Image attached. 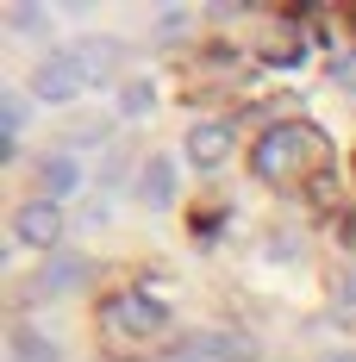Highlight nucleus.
<instances>
[{
    "label": "nucleus",
    "mask_w": 356,
    "mask_h": 362,
    "mask_svg": "<svg viewBox=\"0 0 356 362\" xmlns=\"http://www.w3.org/2000/svg\"><path fill=\"white\" fill-rule=\"evenodd\" d=\"M250 169H256V181H269V187L306 181V175L325 169V138L306 125V119H282V125H269V132L256 138Z\"/></svg>",
    "instance_id": "f257e3e1"
},
{
    "label": "nucleus",
    "mask_w": 356,
    "mask_h": 362,
    "mask_svg": "<svg viewBox=\"0 0 356 362\" xmlns=\"http://www.w3.org/2000/svg\"><path fill=\"white\" fill-rule=\"evenodd\" d=\"M169 325V306L156 293H113L107 300V331H125V337H144V331Z\"/></svg>",
    "instance_id": "f03ea898"
},
{
    "label": "nucleus",
    "mask_w": 356,
    "mask_h": 362,
    "mask_svg": "<svg viewBox=\"0 0 356 362\" xmlns=\"http://www.w3.org/2000/svg\"><path fill=\"white\" fill-rule=\"evenodd\" d=\"M32 94H38V100H50V107H69L75 94H88V75L75 69L69 50H57V57H44V63L32 69Z\"/></svg>",
    "instance_id": "7ed1b4c3"
},
{
    "label": "nucleus",
    "mask_w": 356,
    "mask_h": 362,
    "mask_svg": "<svg viewBox=\"0 0 356 362\" xmlns=\"http://www.w3.org/2000/svg\"><path fill=\"white\" fill-rule=\"evenodd\" d=\"M13 238H19L25 250H57V238H63V206H57V200H25V206L13 213Z\"/></svg>",
    "instance_id": "20e7f679"
},
{
    "label": "nucleus",
    "mask_w": 356,
    "mask_h": 362,
    "mask_svg": "<svg viewBox=\"0 0 356 362\" xmlns=\"http://www.w3.org/2000/svg\"><path fill=\"white\" fill-rule=\"evenodd\" d=\"M88 281H94V269H88L75 250H50L44 269H38V293H57V300H63V293H81Z\"/></svg>",
    "instance_id": "39448f33"
},
{
    "label": "nucleus",
    "mask_w": 356,
    "mask_h": 362,
    "mask_svg": "<svg viewBox=\"0 0 356 362\" xmlns=\"http://www.w3.org/2000/svg\"><path fill=\"white\" fill-rule=\"evenodd\" d=\"M181 356L188 362H256V344H250L244 331H200Z\"/></svg>",
    "instance_id": "423d86ee"
},
{
    "label": "nucleus",
    "mask_w": 356,
    "mask_h": 362,
    "mask_svg": "<svg viewBox=\"0 0 356 362\" xmlns=\"http://www.w3.org/2000/svg\"><path fill=\"white\" fill-rule=\"evenodd\" d=\"M69 57H75V69L88 75V88H101V81L119 69L125 44H119V37H88V44H69Z\"/></svg>",
    "instance_id": "0eeeda50"
},
{
    "label": "nucleus",
    "mask_w": 356,
    "mask_h": 362,
    "mask_svg": "<svg viewBox=\"0 0 356 362\" xmlns=\"http://www.w3.org/2000/svg\"><path fill=\"white\" fill-rule=\"evenodd\" d=\"M231 138H238V132H231L225 119L194 125V132H188V156H194V169H219V163L231 156Z\"/></svg>",
    "instance_id": "6e6552de"
},
{
    "label": "nucleus",
    "mask_w": 356,
    "mask_h": 362,
    "mask_svg": "<svg viewBox=\"0 0 356 362\" xmlns=\"http://www.w3.org/2000/svg\"><path fill=\"white\" fill-rule=\"evenodd\" d=\"M138 200L144 206H169L176 200V163L156 150V156H144V169H138Z\"/></svg>",
    "instance_id": "1a4fd4ad"
},
{
    "label": "nucleus",
    "mask_w": 356,
    "mask_h": 362,
    "mask_svg": "<svg viewBox=\"0 0 356 362\" xmlns=\"http://www.w3.org/2000/svg\"><path fill=\"white\" fill-rule=\"evenodd\" d=\"M38 175H44V187H50L57 200H69L75 187H81V169H75V156H69V150H57V156H44V163H38Z\"/></svg>",
    "instance_id": "9d476101"
},
{
    "label": "nucleus",
    "mask_w": 356,
    "mask_h": 362,
    "mask_svg": "<svg viewBox=\"0 0 356 362\" xmlns=\"http://www.w3.org/2000/svg\"><path fill=\"white\" fill-rule=\"evenodd\" d=\"M6 350H13V362H63V350H57L44 331H32V325H13V344H6Z\"/></svg>",
    "instance_id": "9b49d317"
},
{
    "label": "nucleus",
    "mask_w": 356,
    "mask_h": 362,
    "mask_svg": "<svg viewBox=\"0 0 356 362\" xmlns=\"http://www.w3.org/2000/svg\"><path fill=\"white\" fill-rule=\"evenodd\" d=\"M150 107H156V81H125L119 88V112L125 119H144Z\"/></svg>",
    "instance_id": "f8f14e48"
},
{
    "label": "nucleus",
    "mask_w": 356,
    "mask_h": 362,
    "mask_svg": "<svg viewBox=\"0 0 356 362\" xmlns=\"http://www.w3.org/2000/svg\"><path fill=\"white\" fill-rule=\"evenodd\" d=\"M25 125V94H0V138H19Z\"/></svg>",
    "instance_id": "ddd939ff"
},
{
    "label": "nucleus",
    "mask_w": 356,
    "mask_h": 362,
    "mask_svg": "<svg viewBox=\"0 0 356 362\" xmlns=\"http://www.w3.org/2000/svg\"><path fill=\"white\" fill-rule=\"evenodd\" d=\"M338 319H344V325H356V275H344V281H338Z\"/></svg>",
    "instance_id": "4468645a"
},
{
    "label": "nucleus",
    "mask_w": 356,
    "mask_h": 362,
    "mask_svg": "<svg viewBox=\"0 0 356 362\" xmlns=\"http://www.w3.org/2000/svg\"><path fill=\"white\" fill-rule=\"evenodd\" d=\"M13 32H44V6H13Z\"/></svg>",
    "instance_id": "2eb2a0df"
},
{
    "label": "nucleus",
    "mask_w": 356,
    "mask_h": 362,
    "mask_svg": "<svg viewBox=\"0 0 356 362\" xmlns=\"http://www.w3.org/2000/svg\"><path fill=\"white\" fill-rule=\"evenodd\" d=\"M338 81H356V57H344V63H338Z\"/></svg>",
    "instance_id": "dca6fc26"
},
{
    "label": "nucleus",
    "mask_w": 356,
    "mask_h": 362,
    "mask_svg": "<svg viewBox=\"0 0 356 362\" xmlns=\"http://www.w3.org/2000/svg\"><path fill=\"white\" fill-rule=\"evenodd\" d=\"M325 362H356V350H338V356H325Z\"/></svg>",
    "instance_id": "f3484780"
},
{
    "label": "nucleus",
    "mask_w": 356,
    "mask_h": 362,
    "mask_svg": "<svg viewBox=\"0 0 356 362\" xmlns=\"http://www.w3.org/2000/svg\"><path fill=\"white\" fill-rule=\"evenodd\" d=\"M169 362H188V356H169Z\"/></svg>",
    "instance_id": "a211bd4d"
}]
</instances>
